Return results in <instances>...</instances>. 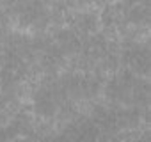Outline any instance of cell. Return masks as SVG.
<instances>
[{"label":"cell","mask_w":151,"mask_h":142,"mask_svg":"<svg viewBox=\"0 0 151 142\" xmlns=\"http://www.w3.org/2000/svg\"><path fill=\"white\" fill-rule=\"evenodd\" d=\"M100 27V16L93 11H78L69 18V29L80 36H91Z\"/></svg>","instance_id":"cell-1"}]
</instances>
